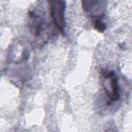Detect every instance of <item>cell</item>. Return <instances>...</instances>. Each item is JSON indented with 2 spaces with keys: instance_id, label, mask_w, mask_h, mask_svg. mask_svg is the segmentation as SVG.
Here are the masks:
<instances>
[{
  "instance_id": "1",
  "label": "cell",
  "mask_w": 132,
  "mask_h": 132,
  "mask_svg": "<svg viewBox=\"0 0 132 132\" xmlns=\"http://www.w3.org/2000/svg\"><path fill=\"white\" fill-rule=\"evenodd\" d=\"M103 86L107 97V105L118 101L121 96L118 78L113 71L103 70L101 72Z\"/></svg>"
},
{
  "instance_id": "2",
  "label": "cell",
  "mask_w": 132,
  "mask_h": 132,
  "mask_svg": "<svg viewBox=\"0 0 132 132\" xmlns=\"http://www.w3.org/2000/svg\"><path fill=\"white\" fill-rule=\"evenodd\" d=\"M28 14V26L31 32L36 38L41 39L48 37V25L45 19V13L42 10L34 9L29 11Z\"/></svg>"
},
{
  "instance_id": "3",
  "label": "cell",
  "mask_w": 132,
  "mask_h": 132,
  "mask_svg": "<svg viewBox=\"0 0 132 132\" xmlns=\"http://www.w3.org/2000/svg\"><path fill=\"white\" fill-rule=\"evenodd\" d=\"M50 15L55 27L62 34H64L65 11L66 2L64 1H48Z\"/></svg>"
},
{
  "instance_id": "4",
  "label": "cell",
  "mask_w": 132,
  "mask_h": 132,
  "mask_svg": "<svg viewBox=\"0 0 132 132\" xmlns=\"http://www.w3.org/2000/svg\"><path fill=\"white\" fill-rule=\"evenodd\" d=\"M81 3L83 9L92 21L104 19L107 6L106 1H81Z\"/></svg>"
},
{
  "instance_id": "5",
  "label": "cell",
  "mask_w": 132,
  "mask_h": 132,
  "mask_svg": "<svg viewBox=\"0 0 132 132\" xmlns=\"http://www.w3.org/2000/svg\"><path fill=\"white\" fill-rule=\"evenodd\" d=\"M94 28L98 32L103 33L106 29V24L103 20H98L92 21Z\"/></svg>"
}]
</instances>
